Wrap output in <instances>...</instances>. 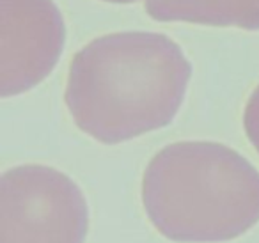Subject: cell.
<instances>
[{"instance_id":"cell-1","label":"cell","mask_w":259,"mask_h":243,"mask_svg":"<svg viewBox=\"0 0 259 243\" xmlns=\"http://www.w3.org/2000/svg\"><path fill=\"white\" fill-rule=\"evenodd\" d=\"M190 76V61L169 36L114 32L75 54L64 100L85 135L112 146L170 125Z\"/></svg>"},{"instance_id":"cell-3","label":"cell","mask_w":259,"mask_h":243,"mask_svg":"<svg viewBox=\"0 0 259 243\" xmlns=\"http://www.w3.org/2000/svg\"><path fill=\"white\" fill-rule=\"evenodd\" d=\"M89 210L64 172L27 164L0 178V243H83Z\"/></svg>"},{"instance_id":"cell-6","label":"cell","mask_w":259,"mask_h":243,"mask_svg":"<svg viewBox=\"0 0 259 243\" xmlns=\"http://www.w3.org/2000/svg\"><path fill=\"white\" fill-rule=\"evenodd\" d=\"M243 128L250 144L259 153V86L247 100L243 112Z\"/></svg>"},{"instance_id":"cell-4","label":"cell","mask_w":259,"mask_h":243,"mask_svg":"<svg viewBox=\"0 0 259 243\" xmlns=\"http://www.w3.org/2000/svg\"><path fill=\"white\" fill-rule=\"evenodd\" d=\"M66 25L54 0H0V94L18 96L59 62Z\"/></svg>"},{"instance_id":"cell-2","label":"cell","mask_w":259,"mask_h":243,"mask_svg":"<svg viewBox=\"0 0 259 243\" xmlns=\"http://www.w3.org/2000/svg\"><path fill=\"white\" fill-rule=\"evenodd\" d=\"M142 204L172 241H227L259 222V171L220 142H174L146 167Z\"/></svg>"},{"instance_id":"cell-7","label":"cell","mask_w":259,"mask_h":243,"mask_svg":"<svg viewBox=\"0 0 259 243\" xmlns=\"http://www.w3.org/2000/svg\"><path fill=\"white\" fill-rule=\"evenodd\" d=\"M103 2H110V4H135L139 0H103Z\"/></svg>"},{"instance_id":"cell-5","label":"cell","mask_w":259,"mask_h":243,"mask_svg":"<svg viewBox=\"0 0 259 243\" xmlns=\"http://www.w3.org/2000/svg\"><path fill=\"white\" fill-rule=\"evenodd\" d=\"M156 22H187L259 30V0H144Z\"/></svg>"}]
</instances>
